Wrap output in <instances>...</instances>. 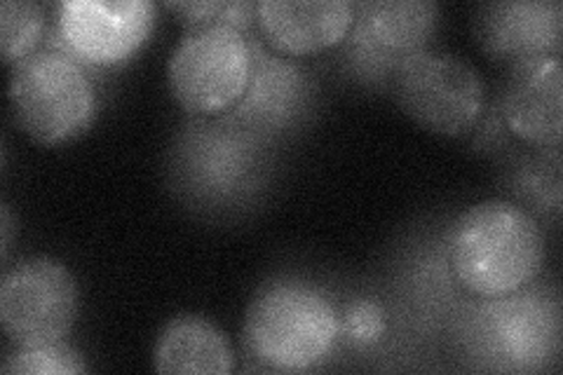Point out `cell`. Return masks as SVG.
Instances as JSON below:
<instances>
[{
    "label": "cell",
    "mask_w": 563,
    "mask_h": 375,
    "mask_svg": "<svg viewBox=\"0 0 563 375\" xmlns=\"http://www.w3.org/2000/svg\"><path fill=\"white\" fill-rule=\"evenodd\" d=\"M256 22L282 55H314L347 38L355 5L347 0H261Z\"/></svg>",
    "instance_id": "8fae6325"
},
{
    "label": "cell",
    "mask_w": 563,
    "mask_h": 375,
    "mask_svg": "<svg viewBox=\"0 0 563 375\" xmlns=\"http://www.w3.org/2000/svg\"><path fill=\"white\" fill-rule=\"evenodd\" d=\"M339 341L333 302L303 282H273L252 300L244 343L271 371L298 373L320 364Z\"/></svg>",
    "instance_id": "7a4b0ae2"
},
{
    "label": "cell",
    "mask_w": 563,
    "mask_h": 375,
    "mask_svg": "<svg viewBox=\"0 0 563 375\" xmlns=\"http://www.w3.org/2000/svg\"><path fill=\"white\" fill-rule=\"evenodd\" d=\"M561 24L563 8L556 0H517L486 5L477 35L488 55L519 64L559 55Z\"/></svg>",
    "instance_id": "7c38bea8"
},
{
    "label": "cell",
    "mask_w": 563,
    "mask_h": 375,
    "mask_svg": "<svg viewBox=\"0 0 563 375\" xmlns=\"http://www.w3.org/2000/svg\"><path fill=\"white\" fill-rule=\"evenodd\" d=\"M490 348L517 371H540L559 354V302L544 294H512L490 300L486 310Z\"/></svg>",
    "instance_id": "9c48e42d"
},
{
    "label": "cell",
    "mask_w": 563,
    "mask_h": 375,
    "mask_svg": "<svg viewBox=\"0 0 563 375\" xmlns=\"http://www.w3.org/2000/svg\"><path fill=\"white\" fill-rule=\"evenodd\" d=\"M449 261L470 294L496 300L531 287L544 261V240L526 209L488 200L457 219Z\"/></svg>",
    "instance_id": "6da1fadb"
},
{
    "label": "cell",
    "mask_w": 563,
    "mask_h": 375,
    "mask_svg": "<svg viewBox=\"0 0 563 375\" xmlns=\"http://www.w3.org/2000/svg\"><path fill=\"white\" fill-rule=\"evenodd\" d=\"M153 356L157 373L225 375L235 364L228 338L198 315L174 317L157 338Z\"/></svg>",
    "instance_id": "5bb4252c"
},
{
    "label": "cell",
    "mask_w": 563,
    "mask_h": 375,
    "mask_svg": "<svg viewBox=\"0 0 563 375\" xmlns=\"http://www.w3.org/2000/svg\"><path fill=\"white\" fill-rule=\"evenodd\" d=\"M12 113L22 132L43 146L80 136L97 113V92L78 59L62 49L33 52L10 78Z\"/></svg>",
    "instance_id": "3957f363"
},
{
    "label": "cell",
    "mask_w": 563,
    "mask_h": 375,
    "mask_svg": "<svg viewBox=\"0 0 563 375\" xmlns=\"http://www.w3.org/2000/svg\"><path fill=\"white\" fill-rule=\"evenodd\" d=\"M350 31V57L368 74L395 70L426 49L439 20V5L430 0H376L357 10Z\"/></svg>",
    "instance_id": "ba28073f"
},
{
    "label": "cell",
    "mask_w": 563,
    "mask_h": 375,
    "mask_svg": "<svg viewBox=\"0 0 563 375\" xmlns=\"http://www.w3.org/2000/svg\"><path fill=\"white\" fill-rule=\"evenodd\" d=\"M78 282L66 265L31 256L0 284V324L14 345L62 343L78 317Z\"/></svg>",
    "instance_id": "8992f818"
},
{
    "label": "cell",
    "mask_w": 563,
    "mask_h": 375,
    "mask_svg": "<svg viewBox=\"0 0 563 375\" xmlns=\"http://www.w3.org/2000/svg\"><path fill=\"white\" fill-rule=\"evenodd\" d=\"M45 31V10L31 0H5L0 5V43L8 66L22 64L35 52Z\"/></svg>",
    "instance_id": "9a60e30c"
},
{
    "label": "cell",
    "mask_w": 563,
    "mask_h": 375,
    "mask_svg": "<svg viewBox=\"0 0 563 375\" xmlns=\"http://www.w3.org/2000/svg\"><path fill=\"white\" fill-rule=\"evenodd\" d=\"M397 101L413 122L442 136H461L484 111L477 68L449 52L420 49L395 74Z\"/></svg>",
    "instance_id": "5b68a950"
},
{
    "label": "cell",
    "mask_w": 563,
    "mask_h": 375,
    "mask_svg": "<svg viewBox=\"0 0 563 375\" xmlns=\"http://www.w3.org/2000/svg\"><path fill=\"white\" fill-rule=\"evenodd\" d=\"M87 366L78 350L62 343L47 345H16L3 364L8 375H76Z\"/></svg>",
    "instance_id": "2e32d148"
},
{
    "label": "cell",
    "mask_w": 563,
    "mask_h": 375,
    "mask_svg": "<svg viewBox=\"0 0 563 375\" xmlns=\"http://www.w3.org/2000/svg\"><path fill=\"white\" fill-rule=\"evenodd\" d=\"M155 24L148 0H66L57 8V33L66 55L92 66L130 59Z\"/></svg>",
    "instance_id": "52a82bcc"
},
{
    "label": "cell",
    "mask_w": 563,
    "mask_h": 375,
    "mask_svg": "<svg viewBox=\"0 0 563 375\" xmlns=\"http://www.w3.org/2000/svg\"><path fill=\"white\" fill-rule=\"evenodd\" d=\"M523 198L536 202L540 209L561 207V157L559 148H552L550 155H540L528 163L521 172L519 184Z\"/></svg>",
    "instance_id": "d6986e66"
},
{
    "label": "cell",
    "mask_w": 563,
    "mask_h": 375,
    "mask_svg": "<svg viewBox=\"0 0 563 375\" xmlns=\"http://www.w3.org/2000/svg\"><path fill=\"white\" fill-rule=\"evenodd\" d=\"M387 329V317L376 300H352L339 317V338L352 350L374 348Z\"/></svg>",
    "instance_id": "ac0fdd59"
},
{
    "label": "cell",
    "mask_w": 563,
    "mask_h": 375,
    "mask_svg": "<svg viewBox=\"0 0 563 375\" xmlns=\"http://www.w3.org/2000/svg\"><path fill=\"white\" fill-rule=\"evenodd\" d=\"M254 76V43L244 33L209 24L186 29L169 59L172 92L188 113L233 111Z\"/></svg>",
    "instance_id": "277c9868"
},
{
    "label": "cell",
    "mask_w": 563,
    "mask_h": 375,
    "mask_svg": "<svg viewBox=\"0 0 563 375\" xmlns=\"http://www.w3.org/2000/svg\"><path fill=\"white\" fill-rule=\"evenodd\" d=\"M186 29L225 24L246 31L256 22V3H228V0H198V3H167Z\"/></svg>",
    "instance_id": "e0dca14e"
},
{
    "label": "cell",
    "mask_w": 563,
    "mask_h": 375,
    "mask_svg": "<svg viewBox=\"0 0 563 375\" xmlns=\"http://www.w3.org/2000/svg\"><path fill=\"white\" fill-rule=\"evenodd\" d=\"M509 132L523 144L559 148L563 136V68L561 57L519 62L503 97Z\"/></svg>",
    "instance_id": "30bf717a"
},
{
    "label": "cell",
    "mask_w": 563,
    "mask_h": 375,
    "mask_svg": "<svg viewBox=\"0 0 563 375\" xmlns=\"http://www.w3.org/2000/svg\"><path fill=\"white\" fill-rule=\"evenodd\" d=\"M306 99V78L289 62L273 57L254 43V76L250 89L233 109L244 128H285Z\"/></svg>",
    "instance_id": "4fadbf2b"
}]
</instances>
